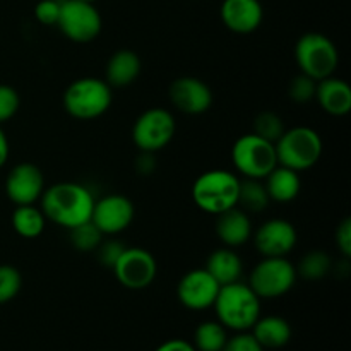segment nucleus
<instances>
[{
	"label": "nucleus",
	"instance_id": "f257e3e1",
	"mask_svg": "<svg viewBox=\"0 0 351 351\" xmlns=\"http://www.w3.org/2000/svg\"><path fill=\"white\" fill-rule=\"evenodd\" d=\"M40 202L48 221L71 230L91 219L95 195L77 182H58L45 187Z\"/></svg>",
	"mask_w": 351,
	"mask_h": 351
},
{
	"label": "nucleus",
	"instance_id": "f03ea898",
	"mask_svg": "<svg viewBox=\"0 0 351 351\" xmlns=\"http://www.w3.org/2000/svg\"><path fill=\"white\" fill-rule=\"evenodd\" d=\"M213 308L216 321L221 322L228 331L245 332L250 331L261 317V298L249 285L237 281L219 288Z\"/></svg>",
	"mask_w": 351,
	"mask_h": 351
},
{
	"label": "nucleus",
	"instance_id": "7ed1b4c3",
	"mask_svg": "<svg viewBox=\"0 0 351 351\" xmlns=\"http://www.w3.org/2000/svg\"><path fill=\"white\" fill-rule=\"evenodd\" d=\"M240 177L233 171L216 168L195 178L192 185V201L201 211L218 216L239 206Z\"/></svg>",
	"mask_w": 351,
	"mask_h": 351
},
{
	"label": "nucleus",
	"instance_id": "20e7f679",
	"mask_svg": "<svg viewBox=\"0 0 351 351\" xmlns=\"http://www.w3.org/2000/svg\"><path fill=\"white\" fill-rule=\"evenodd\" d=\"M112 86L99 77L72 81L64 93V108L75 120H95L112 106Z\"/></svg>",
	"mask_w": 351,
	"mask_h": 351
},
{
	"label": "nucleus",
	"instance_id": "39448f33",
	"mask_svg": "<svg viewBox=\"0 0 351 351\" xmlns=\"http://www.w3.org/2000/svg\"><path fill=\"white\" fill-rule=\"evenodd\" d=\"M278 165L291 168L295 171L311 170L319 163L324 151L321 136L311 127L298 125L287 129L274 143Z\"/></svg>",
	"mask_w": 351,
	"mask_h": 351
},
{
	"label": "nucleus",
	"instance_id": "423d86ee",
	"mask_svg": "<svg viewBox=\"0 0 351 351\" xmlns=\"http://www.w3.org/2000/svg\"><path fill=\"white\" fill-rule=\"evenodd\" d=\"M295 60L300 74L314 81H322L335 75L339 64V51L331 38L322 33H305L295 45Z\"/></svg>",
	"mask_w": 351,
	"mask_h": 351
},
{
	"label": "nucleus",
	"instance_id": "0eeeda50",
	"mask_svg": "<svg viewBox=\"0 0 351 351\" xmlns=\"http://www.w3.org/2000/svg\"><path fill=\"white\" fill-rule=\"evenodd\" d=\"M232 163L243 178L264 180L278 167L276 147L257 134H243L232 146Z\"/></svg>",
	"mask_w": 351,
	"mask_h": 351
},
{
	"label": "nucleus",
	"instance_id": "6e6552de",
	"mask_svg": "<svg viewBox=\"0 0 351 351\" xmlns=\"http://www.w3.org/2000/svg\"><path fill=\"white\" fill-rule=\"evenodd\" d=\"M297 276V267L287 257H263L250 271L247 285L261 300H273L287 295Z\"/></svg>",
	"mask_w": 351,
	"mask_h": 351
},
{
	"label": "nucleus",
	"instance_id": "1a4fd4ad",
	"mask_svg": "<svg viewBox=\"0 0 351 351\" xmlns=\"http://www.w3.org/2000/svg\"><path fill=\"white\" fill-rule=\"evenodd\" d=\"M57 27L67 40L74 43H91L99 36L103 19L93 2L86 0H62Z\"/></svg>",
	"mask_w": 351,
	"mask_h": 351
},
{
	"label": "nucleus",
	"instance_id": "9d476101",
	"mask_svg": "<svg viewBox=\"0 0 351 351\" xmlns=\"http://www.w3.org/2000/svg\"><path fill=\"white\" fill-rule=\"evenodd\" d=\"M177 123L165 108H149L141 113L132 127V141L141 153H158L173 141Z\"/></svg>",
	"mask_w": 351,
	"mask_h": 351
},
{
	"label": "nucleus",
	"instance_id": "9b49d317",
	"mask_svg": "<svg viewBox=\"0 0 351 351\" xmlns=\"http://www.w3.org/2000/svg\"><path fill=\"white\" fill-rule=\"evenodd\" d=\"M117 281L127 290L139 291L156 280L158 263L153 254L141 247H125L112 267Z\"/></svg>",
	"mask_w": 351,
	"mask_h": 351
},
{
	"label": "nucleus",
	"instance_id": "f8f14e48",
	"mask_svg": "<svg viewBox=\"0 0 351 351\" xmlns=\"http://www.w3.org/2000/svg\"><path fill=\"white\" fill-rule=\"evenodd\" d=\"M132 201L122 194H108L95 199L91 213V223L105 237H115L125 232L134 221Z\"/></svg>",
	"mask_w": 351,
	"mask_h": 351
},
{
	"label": "nucleus",
	"instance_id": "ddd939ff",
	"mask_svg": "<svg viewBox=\"0 0 351 351\" xmlns=\"http://www.w3.org/2000/svg\"><path fill=\"white\" fill-rule=\"evenodd\" d=\"M221 285L204 269H191L180 278L177 285L178 302L194 312L208 311L213 307Z\"/></svg>",
	"mask_w": 351,
	"mask_h": 351
},
{
	"label": "nucleus",
	"instance_id": "4468645a",
	"mask_svg": "<svg viewBox=\"0 0 351 351\" xmlns=\"http://www.w3.org/2000/svg\"><path fill=\"white\" fill-rule=\"evenodd\" d=\"M252 237L254 245L263 257H287L298 240L295 226L281 218L264 221Z\"/></svg>",
	"mask_w": 351,
	"mask_h": 351
},
{
	"label": "nucleus",
	"instance_id": "2eb2a0df",
	"mask_svg": "<svg viewBox=\"0 0 351 351\" xmlns=\"http://www.w3.org/2000/svg\"><path fill=\"white\" fill-rule=\"evenodd\" d=\"M168 96L171 105L187 115H202L211 108L215 99L211 88L202 79L192 75L175 79L168 89Z\"/></svg>",
	"mask_w": 351,
	"mask_h": 351
},
{
	"label": "nucleus",
	"instance_id": "dca6fc26",
	"mask_svg": "<svg viewBox=\"0 0 351 351\" xmlns=\"http://www.w3.org/2000/svg\"><path fill=\"white\" fill-rule=\"evenodd\" d=\"M45 191V177L33 163H19L9 171L5 194L16 206L36 204Z\"/></svg>",
	"mask_w": 351,
	"mask_h": 351
},
{
	"label": "nucleus",
	"instance_id": "f3484780",
	"mask_svg": "<svg viewBox=\"0 0 351 351\" xmlns=\"http://www.w3.org/2000/svg\"><path fill=\"white\" fill-rule=\"evenodd\" d=\"M219 17L232 33L250 34L263 24L264 9L261 0H223Z\"/></svg>",
	"mask_w": 351,
	"mask_h": 351
},
{
	"label": "nucleus",
	"instance_id": "a211bd4d",
	"mask_svg": "<svg viewBox=\"0 0 351 351\" xmlns=\"http://www.w3.org/2000/svg\"><path fill=\"white\" fill-rule=\"evenodd\" d=\"M215 232L223 247L239 249V247L245 245L252 239L254 233L249 213L240 209L239 206L221 213V215L216 216Z\"/></svg>",
	"mask_w": 351,
	"mask_h": 351
},
{
	"label": "nucleus",
	"instance_id": "6ab92c4d",
	"mask_svg": "<svg viewBox=\"0 0 351 351\" xmlns=\"http://www.w3.org/2000/svg\"><path fill=\"white\" fill-rule=\"evenodd\" d=\"M314 99L331 117H345L351 110V88L346 81L331 75L317 81Z\"/></svg>",
	"mask_w": 351,
	"mask_h": 351
},
{
	"label": "nucleus",
	"instance_id": "aec40b11",
	"mask_svg": "<svg viewBox=\"0 0 351 351\" xmlns=\"http://www.w3.org/2000/svg\"><path fill=\"white\" fill-rule=\"evenodd\" d=\"M141 58L129 48L117 50L106 64V79L112 88H125L136 82L141 74Z\"/></svg>",
	"mask_w": 351,
	"mask_h": 351
},
{
	"label": "nucleus",
	"instance_id": "412c9836",
	"mask_svg": "<svg viewBox=\"0 0 351 351\" xmlns=\"http://www.w3.org/2000/svg\"><path fill=\"white\" fill-rule=\"evenodd\" d=\"M264 187H266L267 195L273 202L278 204H288L295 201L300 194L302 180L298 171L291 168L278 165L266 178H264Z\"/></svg>",
	"mask_w": 351,
	"mask_h": 351
},
{
	"label": "nucleus",
	"instance_id": "4be33fe9",
	"mask_svg": "<svg viewBox=\"0 0 351 351\" xmlns=\"http://www.w3.org/2000/svg\"><path fill=\"white\" fill-rule=\"evenodd\" d=\"M250 332L264 350H280L287 346L291 339L290 322L280 315L259 317L250 329Z\"/></svg>",
	"mask_w": 351,
	"mask_h": 351
},
{
	"label": "nucleus",
	"instance_id": "5701e85b",
	"mask_svg": "<svg viewBox=\"0 0 351 351\" xmlns=\"http://www.w3.org/2000/svg\"><path fill=\"white\" fill-rule=\"evenodd\" d=\"M204 269L223 287V285L237 283L242 280L243 263L235 249L221 247L209 254Z\"/></svg>",
	"mask_w": 351,
	"mask_h": 351
},
{
	"label": "nucleus",
	"instance_id": "b1692460",
	"mask_svg": "<svg viewBox=\"0 0 351 351\" xmlns=\"http://www.w3.org/2000/svg\"><path fill=\"white\" fill-rule=\"evenodd\" d=\"M10 221H12L14 232L27 240L38 239L47 226V218L41 208H36V204L16 206Z\"/></svg>",
	"mask_w": 351,
	"mask_h": 351
},
{
	"label": "nucleus",
	"instance_id": "393cba45",
	"mask_svg": "<svg viewBox=\"0 0 351 351\" xmlns=\"http://www.w3.org/2000/svg\"><path fill=\"white\" fill-rule=\"evenodd\" d=\"M228 329L218 321H204L194 331V348L197 351H221L228 341Z\"/></svg>",
	"mask_w": 351,
	"mask_h": 351
},
{
	"label": "nucleus",
	"instance_id": "a878e982",
	"mask_svg": "<svg viewBox=\"0 0 351 351\" xmlns=\"http://www.w3.org/2000/svg\"><path fill=\"white\" fill-rule=\"evenodd\" d=\"M271 199L267 195L263 180L243 178L240 182L239 208L245 213H263L269 206Z\"/></svg>",
	"mask_w": 351,
	"mask_h": 351
},
{
	"label": "nucleus",
	"instance_id": "bb28decb",
	"mask_svg": "<svg viewBox=\"0 0 351 351\" xmlns=\"http://www.w3.org/2000/svg\"><path fill=\"white\" fill-rule=\"evenodd\" d=\"M331 269L332 263L329 254L322 252V250H312V252H307L302 257L300 264L297 267V274H300L304 280L317 281L328 276Z\"/></svg>",
	"mask_w": 351,
	"mask_h": 351
},
{
	"label": "nucleus",
	"instance_id": "cd10ccee",
	"mask_svg": "<svg viewBox=\"0 0 351 351\" xmlns=\"http://www.w3.org/2000/svg\"><path fill=\"white\" fill-rule=\"evenodd\" d=\"M69 239H71L74 249L81 250V252H93V250L98 249L105 235L89 219V221L82 223V225H77L69 230Z\"/></svg>",
	"mask_w": 351,
	"mask_h": 351
},
{
	"label": "nucleus",
	"instance_id": "c85d7f7f",
	"mask_svg": "<svg viewBox=\"0 0 351 351\" xmlns=\"http://www.w3.org/2000/svg\"><path fill=\"white\" fill-rule=\"evenodd\" d=\"M285 130H287V127H285L283 119L278 113L269 112V110L261 112L254 119V134H257L263 139L271 141V143H276Z\"/></svg>",
	"mask_w": 351,
	"mask_h": 351
},
{
	"label": "nucleus",
	"instance_id": "c756f323",
	"mask_svg": "<svg viewBox=\"0 0 351 351\" xmlns=\"http://www.w3.org/2000/svg\"><path fill=\"white\" fill-rule=\"evenodd\" d=\"M23 288V276L19 271L9 264L0 266V304L14 300Z\"/></svg>",
	"mask_w": 351,
	"mask_h": 351
},
{
	"label": "nucleus",
	"instance_id": "7c9ffc66",
	"mask_svg": "<svg viewBox=\"0 0 351 351\" xmlns=\"http://www.w3.org/2000/svg\"><path fill=\"white\" fill-rule=\"evenodd\" d=\"M315 86H317V81L305 74H298L291 79L290 86H288V96L291 101L305 105L315 98Z\"/></svg>",
	"mask_w": 351,
	"mask_h": 351
},
{
	"label": "nucleus",
	"instance_id": "2f4dec72",
	"mask_svg": "<svg viewBox=\"0 0 351 351\" xmlns=\"http://www.w3.org/2000/svg\"><path fill=\"white\" fill-rule=\"evenodd\" d=\"M21 106L19 93L12 86L0 84V125L3 122H9L17 113Z\"/></svg>",
	"mask_w": 351,
	"mask_h": 351
},
{
	"label": "nucleus",
	"instance_id": "473e14b6",
	"mask_svg": "<svg viewBox=\"0 0 351 351\" xmlns=\"http://www.w3.org/2000/svg\"><path fill=\"white\" fill-rule=\"evenodd\" d=\"M60 16V0H40L34 5V17L43 26H57Z\"/></svg>",
	"mask_w": 351,
	"mask_h": 351
},
{
	"label": "nucleus",
	"instance_id": "72a5a7b5",
	"mask_svg": "<svg viewBox=\"0 0 351 351\" xmlns=\"http://www.w3.org/2000/svg\"><path fill=\"white\" fill-rule=\"evenodd\" d=\"M221 351H266L259 343L256 341V338L252 336V332H237L235 336L228 338L226 345L223 346Z\"/></svg>",
	"mask_w": 351,
	"mask_h": 351
},
{
	"label": "nucleus",
	"instance_id": "f704fd0d",
	"mask_svg": "<svg viewBox=\"0 0 351 351\" xmlns=\"http://www.w3.org/2000/svg\"><path fill=\"white\" fill-rule=\"evenodd\" d=\"M123 249H125V247L120 242H117V240H108V242L103 240V242L99 243L98 249H96V252H98V261L112 269L113 264H115L117 259L120 257V254L123 252Z\"/></svg>",
	"mask_w": 351,
	"mask_h": 351
},
{
	"label": "nucleus",
	"instance_id": "c9c22d12",
	"mask_svg": "<svg viewBox=\"0 0 351 351\" xmlns=\"http://www.w3.org/2000/svg\"><path fill=\"white\" fill-rule=\"evenodd\" d=\"M336 245H338V250L341 252V256L345 259H350L351 257V219L345 218L336 228Z\"/></svg>",
	"mask_w": 351,
	"mask_h": 351
},
{
	"label": "nucleus",
	"instance_id": "e433bc0d",
	"mask_svg": "<svg viewBox=\"0 0 351 351\" xmlns=\"http://www.w3.org/2000/svg\"><path fill=\"white\" fill-rule=\"evenodd\" d=\"M154 351H197L194 348V345L185 339L180 338H173V339H168V341L161 343Z\"/></svg>",
	"mask_w": 351,
	"mask_h": 351
},
{
	"label": "nucleus",
	"instance_id": "4c0bfd02",
	"mask_svg": "<svg viewBox=\"0 0 351 351\" xmlns=\"http://www.w3.org/2000/svg\"><path fill=\"white\" fill-rule=\"evenodd\" d=\"M137 171L141 175H149L154 170V154L153 153H141V156L137 158Z\"/></svg>",
	"mask_w": 351,
	"mask_h": 351
},
{
	"label": "nucleus",
	"instance_id": "58836bf2",
	"mask_svg": "<svg viewBox=\"0 0 351 351\" xmlns=\"http://www.w3.org/2000/svg\"><path fill=\"white\" fill-rule=\"evenodd\" d=\"M9 154H10L9 139H7L5 132H3L2 127H0V168L7 163V160H9Z\"/></svg>",
	"mask_w": 351,
	"mask_h": 351
},
{
	"label": "nucleus",
	"instance_id": "ea45409f",
	"mask_svg": "<svg viewBox=\"0 0 351 351\" xmlns=\"http://www.w3.org/2000/svg\"><path fill=\"white\" fill-rule=\"evenodd\" d=\"M86 2H93V3H95V2H96V0H86Z\"/></svg>",
	"mask_w": 351,
	"mask_h": 351
}]
</instances>
